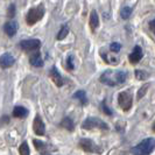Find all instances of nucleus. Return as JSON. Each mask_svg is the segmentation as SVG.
Listing matches in <instances>:
<instances>
[{"mask_svg":"<svg viewBox=\"0 0 155 155\" xmlns=\"http://www.w3.org/2000/svg\"><path fill=\"white\" fill-rule=\"evenodd\" d=\"M149 27H150V29L153 33H155V20H152L150 23H149Z\"/></svg>","mask_w":155,"mask_h":155,"instance_id":"nucleus-28","label":"nucleus"},{"mask_svg":"<svg viewBox=\"0 0 155 155\" xmlns=\"http://www.w3.org/2000/svg\"><path fill=\"white\" fill-rule=\"evenodd\" d=\"M126 72L125 71H117V83L118 84H121L126 81Z\"/></svg>","mask_w":155,"mask_h":155,"instance_id":"nucleus-20","label":"nucleus"},{"mask_svg":"<svg viewBox=\"0 0 155 155\" xmlns=\"http://www.w3.org/2000/svg\"><path fill=\"white\" fill-rule=\"evenodd\" d=\"M153 131H154V132H155V123H154V124H153Z\"/></svg>","mask_w":155,"mask_h":155,"instance_id":"nucleus-29","label":"nucleus"},{"mask_svg":"<svg viewBox=\"0 0 155 155\" xmlns=\"http://www.w3.org/2000/svg\"><path fill=\"white\" fill-rule=\"evenodd\" d=\"M101 82L103 84H106L110 86L117 85V71H112V70H107L105 71L101 76Z\"/></svg>","mask_w":155,"mask_h":155,"instance_id":"nucleus-5","label":"nucleus"},{"mask_svg":"<svg viewBox=\"0 0 155 155\" xmlns=\"http://www.w3.org/2000/svg\"><path fill=\"white\" fill-rule=\"evenodd\" d=\"M132 14V8L131 7H124L120 12V15L123 19H128Z\"/></svg>","mask_w":155,"mask_h":155,"instance_id":"nucleus-21","label":"nucleus"},{"mask_svg":"<svg viewBox=\"0 0 155 155\" xmlns=\"http://www.w3.org/2000/svg\"><path fill=\"white\" fill-rule=\"evenodd\" d=\"M135 77L139 81H143L148 77V74L146 71H142V70H135Z\"/></svg>","mask_w":155,"mask_h":155,"instance_id":"nucleus-22","label":"nucleus"},{"mask_svg":"<svg viewBox=\"0 0 155 155\" xmlns=\"http://www.w3.org/2000/svg\"><path fill=\"white\" fill-rule=\"evenodd\" d=\"M155 149V140L149 138L141 141L138 146L132 149L133 155H149Z\"/></svg>","mask_w":155,"mask_h":155,"instance_id":"nucleus-1","label":"nucleus"},{"mask_svg":"<svg viewBox=\"0 0 155 155\" xmlns=\"http://www.w3.org/2000/svg\"><path fill=\"white\" fill-rule=\"evenodd\" d=\"M33 142H34V145H35V147L38 148L39 150H42V149H45L46 148V145L42 142V141H40V140H33Z\"/></svg>","mask_w":155,"mask_h":155,"instance_id":"nucleus-24","label":"nucleus"},{"mask_svg":"<svg viewBox=\"0 0 155 155\" xmlns=\"http://www.w3.org/2000/svg\"><path fill=\"white\" fill-rule=\"evenodd\" d=\"M79 146L86 152H91V153H99L101 152V148L98 147L97 145H94L92 141L89 139H81Z\"/></svg>","mask_w":155,"mask_h":155,"instance_id":"nucleus-7","label":"nucleus"},{"mask_svg":"<svg viewBox=\"0 0 155 155\" xmlns=\"http://www.w3.org/2000/svg\"><path fill=\"white\" fill-rule=\"evenodd\" d=\"M148 87H149V84H145V85H142L141 87H140V90L138 91V99H141L145 94H146V92H147Z\"/></svg>","mask_w":155,"mask_h":155,"instance_id":"nucleus-23","label":"nucleus"},{"mask_svg":"<svg viewBox=\"0 0 155 155\" xmlns=\"http://www.w3.org/2000/svg\"><path fill=\"white\" fill-rule=\"evenodd\" d=\"M41 46V42L40 40L36 39H31V40H25L22 42H20V47L21 49L26 50V51H34V50H38Z\"/></svg>","mask_w":155,"mask_h":155,"instance_id":"nucleus-6","label":"nucleus"},{"mask_svg":"<svg viewBox=\"0 0 155 155\" xmlns=\"http://www.w3.org/2000/svg\"><path fill=\"white\" fill-rule=\"evenodd\" d=\"M7 14L9 18H13V16L15 15V6H14V5H11V6H9Z\"/></svg>","mask_w":155,"mask_h":155,"instance_id":"nucleus-26","label":"nucleus"},{"mask_svg":"<svg viewBox=\"0 0 155 155\" xmlns=\"http://www.w3.org/2000/svg\"><path fill=\"white\" fill-rule=\"evenodd\" d=\"M14 62H15L14 57H13L11 54H8V53H6V54H4L0 56V67L4 68V69L12 67V65L14 64Z\"/></svg>","mask_w":155,"mask_h":155,"instance_id":"nucleus-8","label":"nucleus"},{"mask_svg":"<svg viewBox=\"0 0 155 155\" xmlns=\"http://www.w3.org/2000/svg\"><path fill=\"white\" fill-rule=\"evenodd\" d=\"M33 128H34V132L36 133L38 135H43L46 132V128H45V124L42 121V119L39 116L34 119V123H33Z\"/></svg>","mask_w":155,"mask_h":155,"instance_id":"nucleus-9","label":"nucleus"},{"mask_svg":"<svg viewBox=\"0 0 155 155\" xmlns=\"http://www.w3.org/2000/svg\"><path fill=\"white\" fill-rule=\"evenodd\" d=\"M118 103H119L120 107L124 111H127V110L131 109V106H132V94H131V92L124 91V92L119 93Z\"/></svg>","mask_w":155,"mask_h":155,"instance_id":"nucleus-3","label":"nucleus"},{"mask_svg":"<svg viewBox=\"0 0 155 155\" xmlns=\"http://www.w3.org/2000/svg\"><path fill=\"white\" fill-rule=\"evenodd\" d=\"M74 97L78 99V101H81L82 104H84L85 105L86 103H87V98H86V94H85V91H83V90H81V91H77V92L74 94Z\"/></svg>","mask_w":155,"mask_h":155,"instance_id":"nucleus-16","label":"nucleus"},{"mask_svg":"<svg viewBox=\"0 0 155 155\" xmlns=\"http://www.w3.org/2000/svg\"><path fill=\"white\" fill-rule=\"evenodd\" d=\"M45 14V8L42 6H39V7H35V8H31V11L28 12L27 14V23L28 25H34L35 22H38L40 19Z\"/></svg>","mask_w":155,"mask_h":155,"instance_id":"nucleus-2","label":"nucleus"},{"mask_svg":"<svg viewBox=\"0 0 155 155\" xmlns=\"http://www.w3.org/2000/svg\"><path fill=\"white\" fill-rule=\"evenodd\" d=\"M4 31H5V33L7 34L8 36H14L15 35L16 31H18V25H16V22H14V21H8V22L5 23V26H4Z\"/></svg>","mask_w":155,"mask_h":155,"instance_id":"nucleus-10","label":"nucleus"},{"mask_svg":"<svg viewBox=\"0 0 155 155\" xmlns=\"http://www.w3.org/2000/svg\"><path fill=\"white\" fill-rule=\"evenodd\" d=\"M90 25H91V27H92L93 29L97 28L98 25H99V18L97 15V12H96V11H92V12H91V15H90Z\"/></svg>","mask_w":155,"mask_h":155,"instance_id":"nucleus-14","label":"nucleus"},{"mask_svg":"<svg viewBox=\"0 0 155 155\" xmlns=\"http://www.w3.org/2000/svg\"><path fill=\"white\" fill-rule=\"evenodd\" d=\"M61 126L64 127V128H67L68 131H72L74 130V123L71 121V119L70 118H64L62 121H61Z\"/></svg>","mask_w":155,"mask_h":155,"instance_id":"nucleus-17","label":"nucleus"},{"mask_svg":"<svg viewBox=\"0 0 155 155\" xmlns=\"http://www.w3.org/2000/svg\"><path fill=\"white\" fill-rule=\"evenodd\" d=\"M120 48H121V46H120L119 43H117V42H113V43H111V46H110V49H111V51H113V53H118V51L120 50Z\"/></svg>","mask_w":155,"mask_h":155,"instance_id":"nucleus-25","label":"nucleus"},{"mask_svg":"<svg viewBox=\"0 0 155 155\" xmlns=\"http://www.w3.org/2000/svg\"><path fill=\"white\" fill-rule=\"evenodd\" d=\"M142 58V50L139 46L134 47L133 49V53L130 55V61L132 63H138Z\"/></svg>","mask_w":155,"mask_h":155,"instance_id":"nucleus-11","label":"nucleus"},{"mask_svg":"<svg viewBox=\"0 0 155 155\" xmlns=\"http://www.w3.org/2000/svg\"><path fill=\"white\" fill-rule=\"evenodd\" d=\"M83 127L85 130H90V128H93V127H101L103 130H107V125L105 124L103 120L98 119V118H94V117L87 118L83 123Z\"/></svg>","mask_w":155,"mask_h":155,"instance_id":"nucleus-4","label":"nucleus"},{"mask_svg":"<svg viewBox=\"0 0 155 155\" xmlns=\"http://www.w3.org/2000/svg\"><path fill=\"white\" fill-rule=\"evenodd\" d=\"M29 62H31V65L38 67V68L43 65V60H42L40 53H34V54L31 55V57H29Z\"/></svg>","mask_w":155,"mask_h":155,"instance_id":"nucleus-12","label":"nucleus"},{"mask_svg":"<svg viewBox=\"0 0 155 155\" xmlns=\"http://www.w3.org/2000/svg\"><path fill=\"white\" fill-rule=\"evenodd\" d=\"M69 34V28H68V26H64L62 27V29L58 31V35H57V40H63L65 39V36Z\"/></svg>","mask_w":155,"mask_h":155,"instance_id":"nucleus-19","label":"nucleus"},{"mask_svg":"<svg viewBox=\"0 0 155 155\" xmlns=\"http://www.w3.org/2000/svg\"><path fill=\"white\" fill-rule=\"evenodd\" d=\"M50 76H51V78H53V81H54V83L56 84V85L62 86V84H63L62 76L60 75V72L57 71L56 68H53V69L50 70Z\"/></svg>","mask_w":155,"mask_h":155,"instance_id":"nucleus-13","label":"nucleus"},{"mask_svg":"<svg viewBox=\"0 0 155 155\" xmlns=\"http://www.w3.org/2000/svg\"><path fill=\"white\" fill-rule=\"evenodd\" d=\"M19 152H20V155H29L31 154L29 147H28V143H27V142H22L21 146H20Z\"/></svg>","mask_w":155,"mask_h":155,"instance_id":"nucleus-18","label":"nucleus"},{"mask_svg":"<svg viewBox=\"0 0 155 155\" xmlns=\"http://www.w3.org/2000/svg\"><path fill=\"white\" fill-rule=\"evenodd\" d=\"M103 109H104V112H105L106 114H109V116H111V114H112V111H111V110H110L109 107L105 105V103H103Z\"/></svg>","mask_w":155,"mask_h":155,"instance_id":"nucleus-27","label":"nucleus"},{"mask_svg":"<svg viewBox=\"0 0 155 155\" xmlns=\"http://www.w3.org/2000/svg\"><path fill=\"white\" fill-rule=\"evenodd\" d=\"M27 114V110L22 107V106H15L13 110V116L16 118H22Z\"/></svg>","mask_w":155,"mask_h":155,"instance_id":"nucleus-15","label":"nucleus"}]
</instances>
